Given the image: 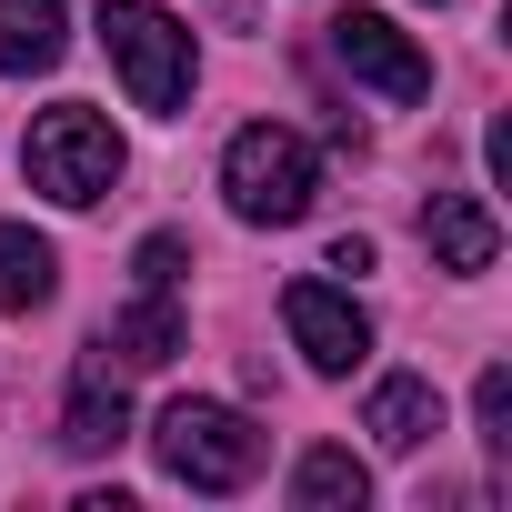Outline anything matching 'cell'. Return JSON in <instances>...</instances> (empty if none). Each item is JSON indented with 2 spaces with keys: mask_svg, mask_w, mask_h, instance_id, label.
Instances as JSON below:
<instances>
[{
  "mask_svg": "<svg viewBox=\"0 0 512 512\" xmlns=\"http://www.w3.org/2000/svg\"><path fill=\"white\" fill-rule=\"evenodd\" d=\"M101 352H121L131 372H161L171 352H191V322H181V302H171V292H141V302L101 332Z\"/></svg>",
  "mask_w": 512,
  "mask_h": 512,
  "instance_id": "9c48e42d",
  "label": "cell"
},
{
  "mask_svg": "<svg viewBox=\"0 0 512 512\" xmlns=\"http://www.w3.org/2000/svg\"><path fill=\"white\" fill-rule=\"evenodd\" d=\"M362 432H372L382 452H422V442L442 432V392H432L422 372H392V382L372 392V412H362Z\"/></svg>",
  "mask_w": 512,
  "mask_h": 512,
  "instance_id": "30bf717a",
  "label": "cell"
},
{
  "mask_svg": "<svg viewBox=\"0 0 512 512\" xmlns=\"http://www.w3.org/2000/svg\"><path fill=\"white\" fill-rule=\"evenodd\" d=\"M472 422H482L492 452H512V372H482L472 382Z\"/></svg>",
  "mask_w": 512,
  "mask_h": 512,
  "instance_id": "5bb4252c",
  "label": "cell"
},
{
  "mask_svg": "<svg viewBox=\"0 0 512 512\" xmlns=\"http://www.w3.org/2000/svg\"><path fill=\"white\" fill-rule=\"evenodd\" d=\"M221 191H231L241 221L282 231V221H302V211L322 201V151H312L302 131H282V121H251V131H231V151H221Z\"/></svg>",
  "mask_w": 512,
  "mask_h": 512,
  "instance_id": "6da1fadb",
  "label": "cell"
},
{
  "mask_svg": "<svg viewBox=\"0 0 512 512\" xmlns=\"http://www.w3.org/2000/svg\"><path fill=\"white\" fill-rule=\"evenodd\" d=\"M131 442V402H121V382H111V362L91 352L81 372H71V402H61V452H121Z\"/></svg>",
  "mask_w": 512,
  "mask_h": 512,
  "instance_id": "52a82bcc",
  "label": "cell"
},
{
  "mask_svg": "<svg viewBox=\"0 0 512 512\" xmlns=\"http://www.w3.org/2000/svg\"><path fill=\"white\" fill-rule=\"evenodd\" d=\"M422 241H432L442 272H492V262H502V221H492V201H472V191H432Z\"/></svg>",
  "mask_w": 512,
  "mask_h": 512,
  "instance_id": "ba28073f",
  "label": "cell"
},
{
  "mask_svg": "<svg viewBox=\"0 0 512 512\" xmlns=\"http://www.w3.org/2000/svg\"><path fill=\"white\" fill-rule=\"evenodd\" d=\"M131 262H141V292H171V282H181V262H191V251H181V231H151V241L131 251Z\"/></svg>",
  "mask_w": 512,
  "mask_h": 512,
  "instance_id": "9a60e30c",
  "label": "cell"
},
{
  "mask_svg": "<svg viewBox=\"0 0 512 512\" xmlns=\"http://www.w3.org/2000/svg\"><path fill=\"white\" fill-rule=\"evenodd\" d=\"M71 31H61V0H0V71H61Z\"/></svg>",
  "mask_w": 512,
  "mask_h": 512,
  "instance_id": "8fae6325",
  "label": "cell"
},
{
  "mask_svg": "<svg viewBox=\"0 0 512 512\" xmlns=\"http://www.w3.org/2000/svg\"><path fill=\"white\" fill-rule=\"evenodd\" d=\"M332 61H342L362 91H382V101H432V61H422L412 31L382 21V11H342V21H332Z\"/></svg>",
  "mask_w": 512,
  "mask_h": 512,
  "instance_id": "5b68a950",
  "label": "cell"
},
{
  "mask_svg": "<svg viewBox=\"0 0 512 512\" xmlns=\"http://www.w3.org/2000/svg\"><path fill=\"white\" fill-rule=\"evenodd\" d=\"M151 452H161V472L191 482V492H241L251 472H262V432H251L231 402H171V412L151 422Z\"/></svg>",
  "mask_w": 512,
  "mask_h": 512,
  "instance_id": "3957f363",
  "label": "cell"
},
{
  "mask_svg": "<svg viewBox=\"0 0 512 512\" xmlns=\"http://www.w3.org/2000/svg\"><path fill=\"white\" fill-rule=\"evenodd\" d=\"M101 51H111V71H121V91L141 111L171 121L191 101V31L171 11H151V0H101Z\"/></svg>",
  "mask_w": 512,
  "mask_h": 512,
  "instance_id": "7a4b0ae2",
  "label": "cell"
},
{
  "mask_svg": "<svg viewBox=\"0 0 512 512\" xmlns=\"http://www.w3.org/2000/svg\"><path fill=\"white\" fill-rule=\"evenodd\" d=\"M292 502H302V512H362V502H372V472H362L352 452L312 442V452L292 462Z\"/></svg>",
  "mask_w": 512,
  "mask_h": 512,
  "instance_id": "4fadbf2b",
  "label": "cell"
},
{
  "mask_svg": "<svg viewBox=\"0 0 512 512\" xmlns=\"http://www.w3.org/2000/svg\"><path fill=\"white\" fill-rule=\"evenodd\" d=\"M111 181H121V131L91 101H61L31 121V191H51L61 211H91Z\"/></svg>",
  "mask_w": 512,
  "mask_h": 512,
  "instance_id": "277c9868",
  "label": "cell"
},
{
  "mask_svg": "<svg viewBox=\"0 0 512 512\" xmlns=\"http://www.w3.org/2000/svg\"><path fill=\"white\" fill-rule=\"evenodd\" d=\"M282 322H292V342H302L312 372H352V362L372 352V312H362L342 282H292V292H282Z\"/></svg>",
  "mask_w": 512,
  "mask_h": 512,
  "instance_id": "8992f818",
  "label": "cell"
},
{
  "mask_svg": "<svg viewBox=\"0 0 512 512\" xmlns=\"http://www.w3.org/2000/svg\"><path fill=\"white\" fill-rule=\"evenodd\" d=\"M61 292V251L21 221H0V312H41Z\"/></svg>",
  "mask_w": 512,
  "mask_h": 512,
  "instance_id": "7c38bea8",
  "label": "cell"
}]
</instances>
